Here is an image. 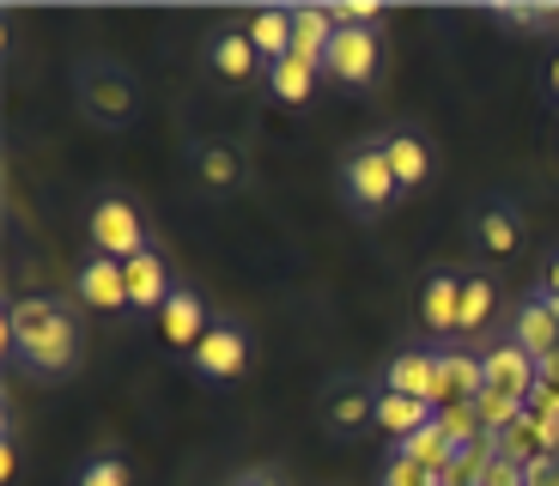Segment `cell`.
Here are the masks:
<instances>
[{"label": "cell", "mask_w": 559, "mask_h": 486, "mask_svg": "<svg viewBox=\"0 0 559 486\" xmlns=\"http://www.w3.org/2000/svg\"><path fill=\"white\" fill-rule=\"evenodd\" d=\"M85 359V329L73 317V305L49 298V292H31V298H13L7 310V365L37 383H56L73 365Z\"/></svg>", "instance_id": "6da1fadb"}, {"label": "cell", "mask_w": 559, "mask_h": 486, "mask_svg": "<svg viewBox=\"0 0 559 486\" xmlns=\"http://www.w3.org/2000/svg\"><path fill=\"white\" fill-rule=\"evenodd\" d=\"M73 104H80V116L92 128H104V134H116V128H134L140 122V80L122 68V61L110 56H85L80 68H73Z\"/></svg>", "instance_id": "7a4b0ae2"}, {"label": "cell", "mask_w": 559, "mask_h": 486, "mask_svg": "<svg viewBox=\"0 0 559 486\" xmlns=\"http://www.w3.org/2000/svg\"><path fill=\"white\" fill-rule=\"evenodd\" d=\"M341 201H347L353 220H383L390 208H402V201H407L402 182H395V170H390V158H383V140L378 134L341 158Z\"/></svg>", "instance_id": "3957f363"}, {"label": "cell", "mask_w": 559, "mask_h": 486, "mask_svg": "<svg viewBox=\"0 0 559 486\" xmlns=\"http://www.w3.org/2000/svg\"><path fill=\"white\" fill-rule=\"evenodd\" d=\"M85 237H92V256H110V262H134L153 250V225L128 194H98L85 213Z\"/></svg>", "instance_id": "277c9868"}, {"label": "cell", "mask_w": 559, "mask_h": 486, "mask_svg": "<svg viewBox=\"0 0 559 486\" xmlns=\"http://www.w3.org/2000/svg\"><path fill=\"white\" fill-rule=\"evenodd\" d=\"M250 329H243L238 317H213V329L201 334V347L189 353V371L201 377V383L225 389V383H238L243 371H250Z\"/></svg>", "instance_id": "5b68a950"}, {"label": "cell", "mask_w": 559, "mask_h": 486, "mask_svg": "<svg viewBox=\"0 0 559 486\" xmlns=\"http://www.w3.org/2000/svg\"><path fill=\"white\" fill-rule=\"evenodd\" d=\"M322 73L341 85V92H371L383 80V31H353L341 25L329 56H322Z\"/></svg>", "instance_id": "8992f818"}, {"label": "cell", "mask_w": 559, "mask_h": 486, "mask_svg": "<svg viewBox=\"0 0 559 486\" xmlns=\"http://www.w3.org/2000/svg\"><path fill=\"white\" fill-rule=\"evenodd\" d=\"M456 317H462V274L456 268H426L419 274V329H426V347H456Z\"/></svg>", "instance_id": "52a82bcc"}, {"label": "cell", "mask_w": 559, "mask_h": 486, "mask_svg": "<svg viewBox=\"0 0 559 486\" xmlns=\"http://www.w3.org/2000/svg\"><path fill=\"white\" fill-rule=\"evenodd\" d=\"M201 61H207V73L213 80H225V85H262L267 80V61L255 56V43H250V31L243 25H219L207 43H201Z\"/></svg>", "instance_id": "ba28073f"}, {"label": "cell", "mask_w": 559, "mask_h": 486, "mask_svg": "<svg viewBox=\"0 0 559 486\" xmlns=\"http://www.w3.org/2000/svg\"><path fill=\"white\" fill-rule=\"evenodd\" d=\"M383 158H390V170H395V182H402V194H419V189H432V177H438V158H432V140H426V128H414V122H395V128H383Z\"/></svg>", "instance_id": "9c48e42d"}, {"label": "cell", "mask_w": 559, "mask_h": 486, "mask_svg": "<svg viewBox=\"0 0 559 486\" xmlns=\"http://www.w3.org/2000/svg\"><path fill=\"white\" fill-rule=\"evenodd\" d=\"M189 170H195V182L213 201H225V194H238L243 182H250V158L238 153V140H219V134L189 146Z\"/></svg>", "instance_id": "30bf717a"}, {"label": "cell", "mask_w": 559, "mask_h": 486, "mask_svg": "<svg viewBox=\"0 0 559 486\" xmlns=\"http://www.w3.org/2000/svg\"><path fill=\"white\" fill-rule=\"evenodd\" d=\"M480 365H487V389H504L518 402H530L535 383H542V365L518 347V334H492L487 347H480Z\"/></svg>", "instance_id": "8fae6325"}, {"label": "cell", "mask_w": 559, "mask_h": 486, "mask_svg": "<svg viewBox=\"0 0 559 486\" xmlns=\"http://www.w3.org/2000/svg\"><path fill=\"white\" fill-rule=\"evenodd\" d=\"M73 298H80L85 310H104V317L128 310V262H110V256H85L80 274H73Z\"/></svg>", "instance_id": "7c38bea8"}, {"label": "cell", "mask_w": 559, "mask_h": 486, "mask_svg": "<svg viewBox=\"0 0 559 486\" xmlns=\"http://www.w3.org/2000/svg\"><path fill=\"white\" fill-rule=\"evenodd\" d=\"M511 334H518V347L530 353L535 365H554L559 359V322H554V310H547V298H542V286H530L518 298V317H511Z\"/></svg>", "instance_id": "4fadbf2b"}, {"label": "cell", "mask_w": 559, "mask_h": 486, "mask_svg": "<svg viewBox=\"0 0 559 486\" xmlns=\"http://www.w3.org/2000/svg\"><path fill=\"white\" fill-rule=\"evenodd\" d=\"M487 389V365H480V347L456 341V347H438V407L450 402H475Z\"/></svg>", "instance_id": "5bb4252c"}, {"label": "cell", "mask_w": 559, "mask_h": 486, "mask_svg": "<svg viewBox=\"0 0 559 486\" xmlns=\"http://www.w3.org/2000/svg\"><path fill=\"white\" fill-rule=\"evenodd\" d=\"M207 329H213V317H207V305H201L195 286H177L170 292V305L158 310V334H165L170 353H195Z\"/></svg>", "instance_id": "9a60e30c"}, {"label": "cell", "mask_w": 559, "mask_h": 486, "mask_svg": "<svg viewBox=\"0 0 559 486\" xmlns=\"http://www.w3.org/2000/svg\"><path fill=\"white\" fill-rule=\"evenodd\" d=\"M383 389L438 407V347H402L390 365H383Z\"/></svg>", "instance_id": "2e32d148"}, {"label": "cell", "mask_w": 559, "mask_h": 486, "mask_svg": "<svg viewBox=\"0 0 559 486\" xmlns=\"http://www.w3.org/2000/svg\"><path fill=\"white\" fill-rule=\"evenodd\" d=\"M322 80H329V73H322L317 61H305V56H286V61H274V68H267L262 92L274 97L280 110H305L310 97L322 92Z\"/></svg>", "instance_id": "e0dca14e"}, {"label": "cell", "mask_w": 559, "mask_h": 486, "mask_svg": "<svg viewBox=\"0 0 559 486\" xmlns=\"http://www.w3.org/2000/svg\"><path fill=\"white\" fill-rule=\"evenodd\" d=\"M378 389L383 383H335V389H329V402H322L329 431L353 438L359 426H378Z\"/></svg>", "instance_id": "ac0fdd59"}, {"label": "cell", "mask_w": 559, "mask_h": 486, "mask_svg": "<svg viewBox=\"0 0 559 486\" xmlns=\"http://www.w3.org/2000/svg\"><path fill=\"white\" fill-rule=\"evenodd\" d=\"M177 286H182V280L170 274V262L158 250H146V256L128 262V310H165Z\"/></svg>", "instance_id": "d6986e66"}, {"label": "cell", "mask_w": 559, "mask_h": 486, "mask_svg": "<svg viewBox=\"0 0 559 486\" xmlns=\"http://www.w3.org/2000/svg\"><path fill=\"white\" fill-rule=\"evenodd\" d=\"M243 31H250L255 56L274 68V61L293 56V0H274V7H250L243 13Z\"/></svg>", "instance_id": "ffe728a7"}, {"label": "cell", "mask_w": 559, "mask_h": 486, "mask_svg": "<svg viewBox=\"0 0 559 486\" xmlns=\"http://www.w3.org/2000/svg\"><path fill=\"white\" fill-rule=\"evenodd\" d=\"M499 322V280L492 274H462V317H456V341L475 347L480 334Z\"/></svg>", "instance_id": "44dd1931"}, {"label": "cell", "mask_w": 559, "mask_h": 486, "mask_svg": "<svg viewBox=\"0 0 559 486\" xmlns=\"http://www.w3.org/2000/svg\"><path fill=\"white\" fill-rule=\"evenodd\" d=\"M335 13H329V0H293V56L317 61L329 56V43H335Z\"/></svg>", "instance_id": "7402d4cb"}, {"label": "cell", "mask_w": 559, "mask_h": 486, "mask_svg": "<svg viewBox=\"0 0 559 486\" xmlns=\"http://www.w3.org/2000/svg\"><path fill=\"white\" fill-rule=\"evenodd\" d=\"M475 244L487 256H518L523 244V213L511 208V201H487V208L475 213Z\"/></svg>", "instance_id": "603a6c76"}, {"label": "cell", "mask_w": 559, "mask_h": 486, "mask_svg": "<svg viewBox=\"0 0 559 486\" xmlns=\"http://www.w3.org/2000/svg\"><path fill=\"white\" fill-rule=\"evenodd\" d=\"M438 407L432 402H414V395H395V389H378V431H390V444L414 438L419 426H432Z\"/></svg>", "instance_id": "cb8c5ba5"}, {"label": "cell", "mask_w": 559, "mask_h": 486, "mask_svg": "<svg viewBox=\"0 0 559 486\" xmlns=\"http://www.w3.org/2000/svg\"><path fill=\"white\" fill-rule=\"evenodd\" d=\"M390 450H395V457H407L414 469H426L432 481H438V474H450V462H456V444L444 438L438 419H432V426H419L414 438H402V444H390Z\"/></svg>", "instance_id": "d4e9b609"}, {"label": "cell", "mask_w": 559, "mask_h": 486, "mask_svg": "<svg viewBox=\"0 0 559 486\" xmlns=\"http://www.w3.org/2000/svg\"><path fill=\"white\" fill-rule=\"evenodd\" d=\"M523 407L530 402H518V395H504V389H480L475 395V414H480V431L487 438H499V431H511L523 419Z\"/></svg>", "instance_id": "484cf974"}, {"label": "cell", "mask_w": 559, "mask_h": 486, "mask_svg": "<svg viewBox=\"0 0 559 486\" xmlns=\"http://www.w3.org/2000/svg\"><path fill=\"white\" fill-rule=\"evenodd\" d=\"M73 486H134V469H128L122 450H98L92 462H80Z\"/></svg>", "instance_id": "4316f807"}, {"label": "cell", "mask_w": 559, "mask_h": 486, "mask_svg": "<svg viewBox=\"0 0 559 486\" xmlns=\"http://www.w3.org/2000/svg\"><path fill=\"white\" fill-rule=\"evenodd\" d=\"M487 19H499V25L511 31H554L559 25V7H542V0H518V7H480Z\"/></svg>", "instance_id": "83f0119b"}, {"label": "cell", "mask_w": 559, "mask_h": 486, "mask_svg": "<svg viewBox=\"0 0 559 486\" xmlns=\"http://www.w3.org/2000/svg\"><path fill=\"white\" fill-rule=\"evenodd\" d=\"M438 426H444V438H450L456 450H468L475 438H487V431H480L475 402H450V407H438Z\"/></svg>", "instance_id": "f1b7e54d"}, {"label": "cell", "mask_w": 559, "mask_h": 486, "mask_svg": "<svg viewBox=\"0 0 559 486\" xmlns=\"http://www.w3.org/2000/svg\"><path fill=\"white\" fill-rule=\"evenodd\" d=\"M383 486H432V474L414 469L407 457H395V450H390V462H383Z\"/></svg>", "instance_id": "f546056e"}, {"label": "cell", "mask_w": 559, "mask_h": 486, "mask_svg": "<svg viewBox=\"0 0 559 486\" xmlns=\"http://www.w3.org/2000/svg\"><path fill=\"white\" fill-rule=\"evenodd\" d=\"M231 486H286V474H280V469H243Z\"/></svg>", "instance_id": "4dcf8cb0"}, {"label": "cell", "mask_w": 559, "mask_h": 486, "mask_svg": "<svg viewBox=\"0 0 559 486\" xmlns=\"http://www.w3.org/2000/svg\"><path fill=\"white\" fill-rule=\"evenodd\" d=\"M530 486H559V469H554V462H535V469H530Z\"/></svg>", "instance_id": "1f68e13d"}, {"label": "cell", "mask_w": 559, "mask_h": 486, "mask_svg": "<svg viewBox=\"0 0 559 486\" xmlns=\"http://www.w3.org/2000/svg\"><path fill=\"white\" fill-rule=\"evenodd\" d=\"M542 286H547V292H559V250L547 256V268H542Z\"/></svg>", "instance_id": "d6a6232c"}, {"label": "cell", "mask_w": 559, "mask_h": 486, "mask_svg": "<svg viewBox=\"0 0 559 486\" xmlns=\"http://www.w3.org/2000/svg\"><path fill=\"white\" fill-rule=\"evenodd\" d=\"M547 92H554V104H559V49H554V61H547Z\"/></svg>", "instance_id": "836d02e7"}, {"label": "cell", "mask_w": 559, "mask_h": 486, "mask_svg": "<svg viewBox=\"0 0 559 486\" xmlns=\"http://www.w3.org/2000/svg\"><path fill=\"white\" fill-rule=\"evenodd\" d=\"M542 298H547V310H554V322H559V292H547V286H542Z\"/></svg>", "instance_id": "e575fe53"}, {"label": "cell", "mask_w": 559, "mask_h": 486, "mask_svg": "<svg viewBox=\"0 0 559 486\" xmlns=\"http://www.w3.org/2000/svg\"><path fill=\"white\" fill-rule=\"evenodd\" d=\"M554 469H559V444H554Z\"/></svg>", "instance_id": "d590c367"}]
</instances>
